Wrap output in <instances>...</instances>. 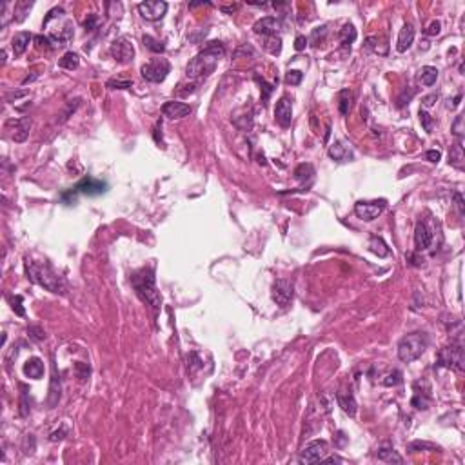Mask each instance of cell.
<instances>
[{
  "instance_id": "6da1fadb",
  "label": "cell",
  "mask_w": 465,
  "mask_h": 465,
  "mask_svg": "<svg viewBox=\"0 0 465 465\" xmlns=\"http://www.w3.org/2000/svg\"><path fill=\"white\" fill-rule=\"evenodd\" d=\"M226 55V47L222 46V42H209L197 57L193 58L191 62L187 64L186 75L187 78H206L209 77L215 69H217L220 58Z\"/></svg>"
},
{
  "instance_id": "7a4b0ae2",
  "label": "cell",
  "mask_w": 465,
  "mask_h": 465,
  "mask_svg": "<svg viewBox=\"0 0 465 465\" xmlns=\"http://www.w3.org/2000/svg\"><path fill=\"white\" fill-rule=\"evenodd\" d=\"M131 285H133L134 293L138 295V298L156 315L162 307V298L155 285V271L153 269H140L138 273L131 276Z\"/></svg>"
},
{
  "instance_id": "3957f363",
  "label": "cell",
  "mask_w": 465,
  "mask_h": 465,
  "mask_svg": "<svg viewBox=\"0 0 465 465\" xmlns=\"http://www.w3.org/2000/svg\"><path fill=\"white\" fill-rule=\"evenodd\" d=\"M26 273L33 284H38L49 293H64V280L46 262L26 260Z\"/></svg>"
},
{
  "instance_id": "277c9868",
  "label": "cell",
  "mask_w": 465,
  "mask_h": 465,
  "mask_svg": "<svg viewBox=\"0 0 465 465\" xmlns=\"http://www.w3.org/2000/svg\"><path fill=\"white\" fill-rule=\"evenodd\" d=\"M427 346H429V336L425 333H411L398 342V358L405 363L414 362L424 354Z\"/></svg>"
},
{
  "instance_id": "5b68a950",
  "label": "cell",
  "mask_w": 465,
  "mask_h": 465,
  "mask_svg": "<svg viewBox=\"0 0 465 465\" xmlns=\"http://www.w3.org/2000/svg\"><path fill=\"white\" fill-rule=\"evenodd\" d=\"M464 347L460 344H451L438 352V365L445 369L464 371Z\"/></svg>"
},
{
  "instance_id": "8992f818",
  "label": "cell",
  "mask_w": 465,
  "mask_h": 465,
  "mask_svg": "<svg viewBox=\"0 0 465 465\" xmlns=\"http://www.w3.org/2000/svg\"><path fill=\"white\" fill-rule=\"evenodd\" d=\"M169 71H171V66L166 58H153V60H149L147 64H144L142 69H140L142 77H144L147 82H153V84L164 82L166 77L169 75Z\"/></svg>"
},
{
  "instance_id": "52a82bcc",
  "label": "cell",
  "mask_w": 465,
  "mask_h": 465,
  "mask_svg": "<svg viewBox=\"0 0 465 465\" xmlns=\"http://www.w3.org/2000/svg\"><path fill=\"white\" fill-rule=\"evenodd\" d=\"M387 206V202L380 198V200H360L354 204V213L358 218H362L365 222H371L374 218H378L383 213Z\"/></svg>"
},
{
  "instance_id": "ba28073f",
  "label": "cell",
  "mask_w": 465,
  "mask_h": 465,
  "mask_svg": "<svg viewBox=\"0 0 465 465\" xmlns=\"http://www.w3.org/2000/svg\"><path fill=\"white\" fill-rule=\"evenodd\" d=\"M327 455V442L326 440H315L304 447L300 453V464H316L322 462Z\"/></svg>"
},
{
  "instance_id": "9c48e42d",
  "label": "cell",
  "mask_w": 465,
  "mask_h": 465,
  "mask_svg": "<svg viewBox=\"0 0 465 465\" xmlns=\"http://www.w3.org/2000/svg\"><path fill=\"white\" fill-rule=\"evenodd\" d=\"M167 2H162V0H149V2H140L138 4V13L142 18L149 22H156L164 18V15L167 13Z\"/></svg>"
},
{
  "instance_id": "30bf717a",
  "label": "cell",
  "mask_w": 465,
  "mask_h": 465,
  "mask_svg": "<svg viewBox=\"0 0 465 465\" xmlns=\"http://www.w3.org/2000/svg\"><path fill=\"white\" fill-rule=\"evenodd\" d=\"M109 53H111V57H113L116 62L129 64L134 57V47L125 36H120V38H116V40L111 44Z\"/></svg>"
},
{
  "instance_id": "8fae6325",
  "label": "cell",
  "mask_w": 465,
  "mask_h": 465,
  "mask_svg": "<svg viewBox=\"0 0 465 465\" xmlns=\"http://www.w3.org/2000/svg\"><path fill=\"white\" fill-rule=\"evenodd\" d=\"M108 191V184L104 180H97L93 176H84L82 180L78 182L77 186L73 187V193H82V195H88V197H97V195H102V193Z\"/></svg>"
},
{
  "instance_id": "7c38bea8",
  "label": "cell",
  "mask_w": 465,
  "mask_h": 465,
  "mask_svg": "<svg viewBox=\"0 0 465 465\" xmlns=\"http://www.w3.org/2000/svg\"><path fill=\"white\" fill-rule=\"evenodd\" d=\"M271 295H273L274 304L280 305V307H287L291 304V300H293V284L284 278L276 280L273 284V293Z\"/></svg>"
},
{
  "instance_id": "4fadbf2b",
  "label": "cell",
  "mask_w": 465,
  "mask_h": 465,
  "mask_svg": "<svg viewBox=\"0 0 465 465\" xmlns=\"http://www.w3.org/2000/svg\"><path fill=\"white\" fill-rule=\"evenodd\" d=\"M282 29V24H280V20L276 18V16H264V18H260V20L254 22L253 26V31L256 33V35H262V36H276V33Z\"/></svg>"
},
{
  "instance_id": "5bb4252c",
  "label": "cell",
  "mask_w": 465,
  "mask_h": 465,
  "mask_svg": "<svg viewBox=\"0 0 465 465\" xmlns=\"http://www.w3.org/2000/svg\"><path fill=\"white\" fill-rule=\"evenodd\" d=\"M274 118L282 127H289L291 120H293V104L287 97H282V99L276 102V108H274Z\"/></svg>"
},
{
  "instance_id": "9a60e30c",
  "label": "cell",
  "mask_w": 465,
  "mask_h": 465,
  "mask_svg": "<svg viewBox=\"0 0 465 465\" xmlns=\"http://www.w3.org/2000/svg\"><path fill=\"white\" fill-rule=\"evenodd\" d=\"M189 113H191V106L178 102V100H169V102L162 106V115L171 120H180L184 116H187Z\"/></svg>"
},
{
  "instance_id": "2e32d148",
  "label": "cell",
  "mask_w": 465,
  "mask_h": 465,
  "mask_svg": "<svg viewBox=\"0 0 465 465\" xmlns=\"http://www.w3.org/2000/svg\"><path fill=\"white\" fill-rule=\"evenodd\" d=\"M431 243H433V232L429 231V228L424 222H418L416 228H414V245H416V251L429 249Z\"/></svg>"
},
{
  "instance_id": "e0dca14e",
  "label": "cell",
  "mask_w": 465,
  "mask_h": 465,
  "mask_svg": "<svg viewBox=\"0 0 465 465\" xmlns=\"http://www.w3.org/2000/svg\"><path fill=\"white\" fill-rule=\"evenodd\" d=\"M5 125H13V140L15 142H24L29 134V129H31V118L22 116L16 120H7Z\"/></svg>"
},
{
  "instance_id": "ac0fdd59",
  "label": "cell",
  "mask_w": 465,
  "mask_h": 465,
  "mask_svg": "<svg viewBox=\"0 0 465 465\" xmlns=\"http://www.w3.org/2000/svg\"><path fill=\"white\" fill-rule=\"evenodd\" d=\"M414 42V27L413 24H403V27L398 33V40H396V51L405 53Z\"/></svg>"
},
{
  "instance_id": "d6986e66",
  "label": "cell",
  "mask_w": 465,
  "mask_h": 465,
  "mask_svg": "<svg viewBox=\"0 0 465 465\" xmlns=\"http://www.w3.org/2000/svg\"><path fill=\"white\" fill-rule=\"evenodd\" d=\"M329 156L336 162H349L352 160V151L342 140H336L335 144L329 145Z\"/></svg>"
},
{
  "instance_id": "ffe728a7",
  "label": "cell",
  "mask_w": 465,
  "mask_h": 465,
  "mask_svg": "<svg viewBox=\"0 0 465 465\" xmlns=\"http://www.w3.org/2000/svg\"><path fill=\"white\" fill-rule=\"evenodd\" d=\"M33 35L29 31H20L16 33L15 36H13V40H11V47H13V53H15V57H20V55H24V51L27 49V46H29V42H31Z\"/></svg>"
},
{
  "instance_id": "44dd1931",
  "label": "cell",
  "mask_w": 465,
  "mask_h": 465,
  "mask_svg": "<svg viewBox=\"0 0 465 465\" xmlns=\"http://www.w3.org/2000/svg\"><path fill=\"white\" fill-rule=\"evenodd\" d=\"M336 402L342 407L344 413H347L349 416H354L356 414V400L351 393H346V391H340L336 393Z\"/></svg>"
},
{
  "instance_id": "7402d4cb",
  "label": "cell",
  "mask_w": 465,
  "mask_h": 465,
  "mask_svg": "<svg viewBox=\"0 0 465 465\" xmlns=\"http://www.w3.org/2000/svg\"><path fill=\"white\" fill-rule=\"evenodd\" d=\"M24 374H26L27 378H33V380H40V378L44 376V362L36 356L29 358L26 362V365H24Z\"/></svg>"
},
{
  "instance_id": "603a6c76",
  "label": "cell",
  "mask_w": 465,
  "mask_h": 465,
  "mask_svg": "<svg viewBox=\"0 0 465 465\" xmlns=\"http://www.w3.org/2000/svg\"><path fill=\"white\" fill-rule=\"evenodd\" d=\"M369 249L376 254L378 258H385V256L391 254V249L387 247V243L383 242L380 236H371V240H369Z\"/></svg>"
},
{
  "instance_id": "cb8c5ba5",
  "label": "cell",
  "mask_w": 465,
  "mask_h": 465,
  "mask_svg": "<svg viewBox=\"0 0 465 465\" xmlns=\"http://www.w3.org/2000/svg\"><path fill=\"white\" fill-rule=\"evenodd\" d=\"M351 106H352V93L349 89H342L340 93H338V109H340L342 116H347V115H349Z\"/></svg>"
},
{
  "instance_id": "d4e9b609",
  "label": "cell",
  "mask_w": 465,
  "mask_h": 465,
  "mask_svg": "<svg viewBox=\"0 0 465 465\" xmlns=\"http://www.w3.org/2000/svg\"><path fill=\"white\" fill-rule=\"evenodd\" d=\"M418 78H420V82L424 84V86H433L434 82H436V78H438V69L436 67H433V66H424L422 69H420V75H418Z\"/></svg>"
},
{
  "instance_id": "484cf974",
  "label": "cell",
  "mask_w": 465,
  "mask_h": 465,
  "mask_svg": "<svg viewBox=\"0 0 465 465\" xmlns=\"http://www.w3.org/2000/svg\"><path fill=\"white\" fill-rule=\"evenodd\" d=\"M464 160H465V155H464L462 140H456V144L451 147V164L455 167H458V169H462V167H464Z\"/></svg>"
},
{
  "instance_id": "4316f807",
  "label": "cell",
  "mask_w": 465,
  "mask_h": 465,
  "mask_svg": "<svg viewBox=\"0 0 465 465\" xmlns=\"http://www.w3.org/2000/svg\"><path fill=\"white\" fill-rule=\"evenodd\" d=\"M295 178L298 182H311L315 178V167L311 164H300L295 169Z\"/></svg>"
},
{
  "instance_id": "83f0119b",
  "label": "cell",
  "mask_w": 465,
  "mask_h": 465,
  "mask_svg": "<svg viewBox=\"0 0 465 465\" xmlns=\"http://www.w3.org/2000/svg\"><path fill=\"white\" fill-rule=\"evenodd\" d=\"M356 40V29L352 24H346V26L340 29V42L344 47H351L352 42Z\"/></svg>"
},
{
  "instance_id": "f1b7e54d",
  "label": "cell",
  "mask_w": 465,
  "mask_h": 465,
  "mask_svg": "<svg viewBox=\"0 0 465 465\" xmlns=\"http://www.w3.org/2000/svg\"><path fill=\"white\" fill-rule=\"evenodd\" d=\"M378 460H382V462H387V464H402L403 462V458L402 456L396 453L394 449H380L378 451Z\"/></svg>"
},
{
  "instance_id": "f546056e",
  "label": "cell",
  "mask_w": 465,
  "mask_h": 465,
  "mask_svg": "<svg viewBox=\"0 0 465 465\" xmlns=\"http://www.w3.org/2000/svg\"><path fill=\"white\" fill-rule=\"evenodd\" d=\"M78 64H80V57H78L77 53H73V51H67L66 55L60 58V67H64V69H67V71L77 69Z\"/></svg>"
},
{
  "instance_id": "4dcf8cb0",
  "label": "cell",
  "mask_w": 465,
  "mask_h": 465,
  "mask_svg": "<svg viewBox=\"0 0 465 465\" xmlns=\"http://www.w3.org/2000/svg\"><path fill=\"white\" fill-rule=\"evenodd\" d=\"M142 42H144V46L147 47L149 51H153V53H164V51H166L164 44H162L160 40H156L155 36L144 35V36H142Z\"/></svg>"
},
{
  "instance_id": "1f68e13d",
  "label": "cell",
  "mask_w": 465,
  "mask_h": 465,
  "mask_svg": "<svg viewBox=\"0 0 465 465\" xmlns=\"http://www.w3.org/2000/svg\"><path fill=\"white\" fill-rule=\"evenodd\" d=\"M31 7H33V2H16L15 4V20L16 22L24 20Z\"/></svg>"
},
{
  "instance_id": "d6a6232c",
  "label": "cell",
  "mask_w": 465,
  "mask_h": 465,
  "mask_svg": "<svg viewBox=\"0 0 465 465\" xmlns=\"http://www.w3.org/2000/svg\"><path fill=\"white\" fill-rule=\"evenodd\" d=\"M265 49L271 55H280L282 53V40H280V36H269L267 42H265Z\"/></svg>"
},
{
  "instance_id": "836d02e7",
  "label": "cell",
  "mask_w": 465,
  "mask_h": 465,
  "mask_svg": "<svg viewBox=\"0 0 465 465\" xmlns=\"http://www.w3.org/2000/svg\"><path fill=\"white\" fill-rule=\"evenodd\" d=\"M411 403H413L414 409H427V405H429V398H427V394H422L420 391H416Z\"/></svg>"
},
{
  "instance_id": "e575fe53",
  "label": "cell",
  "mask_w": 465,
  "mask_h": 465,
  "mask_svg": "<svg viewBox=\"0 0 465 465\" xmlns=\"http://www.w3.org/2000/svg\"><path fill=\"white\" fill-rule=\"evenodd\" d=\"M451 131H453V134H455L456 138L462 140L464 138V115H458L455 120V124H453V127H451Z\"/></svg>"
},
{
  "instance_id": "d590c367",
  "label": "cell",
  "mask_w": 465,
  "mask_h": 465,
  "mask_svg": "<svg viewBox=\"0 0 465 465\" xmlns=\"http://www.w3.org/2000/svg\"><path fill=\"white\" fill-rule=\"evenodd\" d=\"M402 382V372L398 371V369H394L393 372H389L387 376H385V380H382L383 385H387V387H391V385H398V383Z\"/></svg>"
},
{
  "instance_id": "8d00e7d4",
  "label": "cell",
  "mask_w": 465,
  "mask_h": 465,
  "mask_svg": "<svg viewBox=\"0 0 465 465\" xmlns=\"http://www.w3.org/2000/svg\"><path fill=\"white\" fill-rule=\"evenodd\" d=\"M131 86H133L131 80H120V78H111V80H108L109 89H131Z\"/></svg>"
},
{
  "instance_id": "74e56055",
  "label": "cell",
  "mask_w": 465,
  "mask_h": 465,
  "mask_svg": "<svg viewBox=\"0 0 465 465\" xmlns=\"http://www.w3.org/2000/svg\"><path fill=\"white\" fill-rule=\"evenodd\" d=\"M409 451L411 453H418V451H438V447H434L433 444H427V442H413L409 445Z\"/></svg>"
},
{
  "instance_id": "f35d334b",
  "label": "cell",
  "mask_w": 465,
  "mask_h": 465,
  "mask_svg": "<svg viewBox=\"0 0 465 465\" xmlns=\"http://www.w3.org/2000/svg\"><path fill=\"white\" fill-rule=\"evenodd\" d=\"M302 78H304V73L302 71H289L285 75V82L289 84V86H298L302 82Z\"/></svg>"
},
{
  "instance_id": "ab89813d",
  "label": "cell",
  "mask_w": 465,
  "mask_h": 465,
  "mask_svg": "<svg viewBox=\"0 0 465 465\" xmlns=\"http://www.w3.org/2000/svg\"><path fill=\"white\" fill-rule=\"evenodd\" d=\"M11 304H13V311H15L18 316H24L26 315V311H24V305H22V296L16 295L11 298Z\"/></svg>"
},
{
  "instance_id": "60d3db41",
  "label": "cell",
  "mask_w": 465,
  "mask_h": 465,
  "mask_svg": "<svg viewBox=\"0 0 465 465\" xmlns=\"http://www.w3.org/2000/svg\"><path fill=\"white\" fill-rule=\"evenodd\" d=\"M35 42H36V46L40 47V49H53V42H51V38L49 36H42V35H36L35 36Z\"/></svg>"
},
{
  "instance_id": "b9f144b4",
  "label": "cell",
  "mask_w": 465,
  "mask_h": 465,
  "mask_svg": "<svg viewBox=\"0 0 465 465\" xmlns=\"http://www.w3.org/2000/svg\"><path fill=\"white\" fill-rule=\"evenodd\" d=\"M440 31H442V24H440L438 20H433V22L429 24V26L425 27V35H429V36L440 35Z\"/></svg>"
},
{
  "instance_id": "7bdbcfd3",
  "label": "cell",
  "mask_w": 465,
  "mask_h": 465,
  "mask_svg": "<svg viewBox=\"0 0 465 465\" xmlns=\"http://www.w3.org/2000/svg\"><path fill=\"white\" fill-rule=\"evenodd\" d=\"M420 122L424 124V129L425 131H429V133L433 131V118H431V116L425 113V111H422V109H420Z\"/></svg>"
},
{
  "instance_id": "ee69618b",
  "label": "cell",
  "mask_w": 465,
  "mask_h": 465,
  "mask_svg": "<svg viewBox=\"0 0 465 465\" xmlns=\"http://www.w3.org/2000/svg\"><path fill=\"white\" fill-rule=\"evenodd\" d=\"M326 33H327V27H326V26L315 27V29H313V36H311V38H313V42H315L313 46H318V38L322 40V38L326 36Z\"/></svg>"
},
{
  "instance_id": "f6af8a7d",
  "label": "cell",
  "mask_w": 465,
  "mask_h": 465,
  "mask_svg": "<svg viewBox=\"0 0 465 465\" xmlns=\"http://www.w3.org/2000/svg\"><path fill=\"white\" fill-rule=\"evenodd\" d=\"M27 333H29V336H31L33 340H38V342H40V340H44V338H46V333L42 331L40 327L31 326L29 329H27Z\"/></svg>"
},
{
  "instance_id": "bcb514c9",
  "label": "cell",
  "mask_w": 465,
  "mask_h": 465,
  "mask_svg": "<svg viewBox=\"0 0 465 465\" xmlns=\"http://www.w3.org/2000/svg\"><path fill=\"white\" fill-rule=\"evenodd\" d=\"M97 22H99V18H97V15H89L86 20H84V27L88 29V31H93L95 27H97Z\"/></svg>"
},
{
  "instance_id": "7dc6e473",
  "label": "cell",
  "mask_w": 465,
  "mask_h": 465,
  "mask_svg": "<svg viewBox=\"0 0 465 465\" xmlns=\"http://www.w3.org/2000/svg\"><path fill=\"white\" fill-rule=\"evenodd\" d=\"M425 158H427L429 162H433V164H438L440 158H442V153H440V151H436V149H431V151H427V153H425Z\"/></svg>"
},
{
  "instance_id": "c3c4849f",
  "label": "cell",
  "mask_w": 465,
  "mask_h": 465,
  "mask_svg": "<svg viewBox=\"0 0 465 465\" xmlns=\"http://www.w3.org/2000/svg\"><path fill=\"white\" fill-rule=\"evenodd\" d=\"M305 46H307V38L305 36H296V40H295V49L296 51H302V49H305Z\"/></svg>"
},
{
  "instance_id": "681fc988",
  "label": "cell",
  "mask_w": 465,
  "mask_h": 465,
  "mask_svg": "<svg viewBox=\"0 0 465 465\" xmlns=\"http://www.w3.org/2000/svg\"><path fill=\"white\" fill-rule=\"evenodd\" d=\"M438 100V93H433V95H427L424 99V106L425 108H431V106H434V102Z\"/></svg>"
},
{
  "instance_id": "f907efd6",
  "label": "cell",
  "mask_w": 465,
  "mask_h": 465,
  "mask_svg": "<svg viewBox=\"0 0 465 465\" xmlns=\"http://www.w3.org/2000/svg\"><path fill=\"white\" fill-rule=\"evenodd\" d=\"M455 200H456V207H458L460 215H464V198H462L460 193H455Z\"/></svg>"
},
{
  "instance_id": "816d5d0a",
  "label": "cell",
  "mask_w": 465,
  "mask_h": 465,
  "mask_svg": "<svg viewBox=\"0 0 465 465\" xmlns=\"http://www.w3.org/2000/svg\"><path fill=\"white\" fill-rule=\"evenodd\" d=\"M66 433H67L66 429H62V431H60V433H58V431H57V433H53V434H51V440H53V442H57V440L66 438V436H62V434H66Z\"/></svg>"
},
{
  "instance_id": "f5cc1de1",
  "label": "cell",
  "mask_w": 465,
  "mask_h": 465,
  "mask_svg": "<svg viewBox=\"0 0 465 465\" xmlns=\"http://www.w3.org/2000/svg\"><path fill=\"white\" fill-rule=\"evenodd\" d=\"M322 462H327V464H342V458H338V456H331V458H324Z\"/></svg>"
},
{
  "instance_id": "db71d44e",
  "label": "cell",
  "mask_w": 465,
  "mask_h": 465,
  "mask_svg": "<svg viewBox=\"0 0 465 465\" xmlns=\"http://www.w3.org/2000/svg\"><path fill=\"white\" fill-rule=\"evenodd\" d=\"M236 9H238L236 4H234V5H228V7H222L224 13H232V11H236Z\"/></svg>"
},
{
  "instance_id": "11a10c76",
  "label": "cell",
  "mask_w": 465,
  "mask_h": 465,
  "mask_svg": "<svg viewBox=\"0 0 465 465\" xmlns=\"http://www.w3.org/2000/svg\"><path fill=\"white\" fill-rule=\"evenodd\" d=\"M198 5H209V2H191L189 7H198Z\"/></svg>"
}]
</instances>
